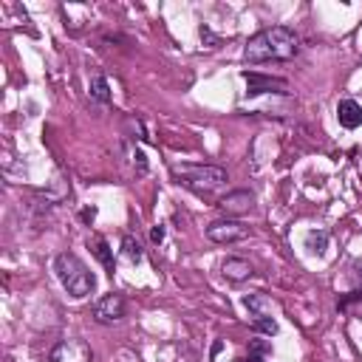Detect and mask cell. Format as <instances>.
<instances>
[{"mask_svg": "<svg viewBox=\"0 0 362 362\" xmlns=\"http://www.w3.org/2000/svg\"><path fill=\"white\" fill-rule=\"evenodd\" d=\"M300 51V37L288 25H269L252 34L243 45V59L246 62H280L291 59Z\"/></svg>", "mask_w": 362, "mask_h": 362, "instance_id": "1", "label": "cell"}, {"mask_svg": "<svg viewBox=\"0 0 362 362\" xmlns=\"http://www.w3.org/2000/svg\"><path fill=\"white\" fill-rule=\"evenodd\" d=\"M170 173L181 187L198 195H212L229 181V173L218 164H170Z\"/></svg>", "mask_w": 362, "mask_h": 362, "instance_id": "2", "label": "cell"}, {"mask_svg": "<svg viewBox=\"0 0 362 362\" xmlns=\"http://www.w3.org/2000/svg\"><path fill=\"white\" fill-rule=\"evenodd\" d=\"M54 274H57V280L62 283V288H65L74 300H82V297H88V294L96 288L93 272H90L74 252H59V255L54 257Z\"/></svg>", "mask_w": 362, "mask_h": 362, "instance_id": "3", "label": "cell"}, {"mask_svg": "<svg viewBox=\"0 0 362 362\" xmlns=\"http://www.w3.org/2000/svg\"><path fill=\"white\" fill-rule=\"evenodd\" d=\"M48 362H93V351L85 339L79 337H65L59 339L51 354H48Z\"/></svg>", "mask_w": 362, "mask_h": 362, "instance_id": "4", "label": "cell"}, {"mask_svg": "<svg viewBox=\"0 0 362 362\" xmlns=\"http://www.w3.org/2000/svg\"><path fill=\"white\" fill-rule=\"evenodd\" d=\"M124 308H127L124 297H122L119 291H110V294H105V297H99V300L93 303L90 314H93V320H96L99 325H113V322H119V320L124 317Z\"/></svg>", "mask_w": 362, "mask_h": 362, "instance_id": "5", "label": "cell"}, {"mask_svg": "<svg viewBox=\"0 0 362 362\" xmlns=\"http://www.w3.org/2000/svg\"><path fill=\"white\" fill-rule=\"evenodd\" d=\"M206 238L212 243H238L243 238H249V226L243 221L235 218H223V221H212L206 226Z\"/></svg>", "mask_w": 362, "mask_h": 362, "instance_id": "6", "label": "cell"}, {"mask_svg": "<svg viewBox=\"0 0 362 362\" xmlns=\"http://www.w3.org/2000/svg\"><path fill=\"white\" fill-rule=\"evenodd\" d=\"M243 82L249 85V96H260V93H288V82L280 79V76H266V74H257V71H243L240 74Z\"/></svg>", "mask_w": 362, "mask_h": 362, "instance_id": "7", "label": "cell"}, {"mask_svg": "<svg viewBox=\"0 0 362 362\" xmlns=\"http://www.w3.org/2000/svg\"><path fill=\"white\" fill-rule=\"evenodd\" d=\"M252 206H255V192H249V189H235V192H226V195L218 201V209H221L226 218L246 215V212H252Z\"/></svg>", "mask_w": 362, "mask_h": 362, "instance_id": "8", "label": "cell"}, {"mask_svg": "<svg viewBox=\"0 0 362 362\" xmlns=\"http://www.w3.org/2000/svg\"><path fill=\"white\" fill-rule=\"evenodd\" d=\"M221 274L226 280H232V283H243V280H249L255 274V266L249 260H243V257H226L221 263Z\"/></svg>", "mask_w": 362, "mask_h": 362, "instance_id": "9", "label": "cell"}, {"mask_svg": "<svg viewBox=\"0 0 362 362\" xmlns=\"http://www.w3.org/2000/svg\"><path fill=\"white\" fill-rule=\"evenodd\" d=\"M337 119H339V124H342L345 130H356V127L362 124V107H359V102H354V99H339V105H337Z\"/></svg>", "mask_w": 362, "mask_h": 362, "instance_id": "10", "label": "cell"}, {"mask_svg": "<svg viewBox=\"0 0 362 362\" xmlns=\"http://www.w3.org/2000/svg\"><path fill=\"white\" fill-rule=\"evenodd\" d=\"M90 96H93L96 102H102V105H110V102H113L110 82H107L105 74H93V79H90Z\"/></svg>", "mask_w": 362, "mask_h": 362, "instance_id": "11", "label": "cell"}, {"mask_svg": "<svg viewBox=\"0 0 362 362\" xmlns=\"http://www.w3.org/2000/svg\"><path fill=\"white\" fill-rule=\"evenodd\" d=\"M305 246H308L311 255H322L325 246H328V232H325V229H311V232L305 235Z\"/></svg>", "mask_w": 362, "mask_h": 362, "instance_id": "12", "label": "cell"}, {"mask_svg": "<svg viewBox=\"0 0 362 362\" xmlns=\"http://www.w3.org/2000/svg\"><path fill=\"white\" fill-rule=\"evenodd\" d=\"M93 255L102 260V266L113 274V269H116V263H113V252H110V246H107V240L105 238H93Z\"/></svg>", "mask_w": 362, "mask_h": 362, "instance_id": "13", "label": "cell"}, {"mask_svg": "<svg viewBox=\"0 0 362 362\" xmlns=\"http://www.w3.org/2000/svg\"><path fill=\"white\" fill-rule=\"evenodd\" d=\"M122 255H124V260L127 263H141V246H139V240L133 238V235H124L122 238Z\"/></svg>", "mask_w": 362, "mask_h": 362, "instance_id": "14", "label": "cell"}, {"mask_svg": "<svg viewBox=\"0 0 362 362\" xmlns=\"http://www.w3.org/2000/svg\"><path fill=\"white\" fill-rule=\"evenodd\" d=\"M252 325H255V331H260V334H269V337L277 334V322H274L269 314H257V317L252 320Z\"/></svg>", "mask_w": 362, "mask_h": 362, "instance_id": "15", "label": "cell"}, {"mask_svg": "<svg viewBox=\"0 0 362 362\" xmlns=\"http://www.w3.org/2000/svg\"><path fill=\"white\" fill-rule=\"evenodd\" d=\"M243 305H246L255 317H257V314H266V311H263V308H266V297H263V294H246V297H243Z\"/></svg>", "mask_w": 362, "mask_h": 362, "instance_id": "16", "label": "cell"}, {"mask_svg": "<svg viewBox=\"0 0 362 362\" xmlns=\"http://www.w3.org/2000/svg\"><path fill=\"white\" fill-rule=\"evenodd\" d=\"M130 158H133V167H136V173H139V175H144V173H147V158H144V153L136 147V150L130 153Z\"/></svg>", "mask_w": 362, "mask_h": 362, "instance_id": "17", "label": "cell"}, {"mask_svg": "<svg viewBox=\"0 0 362 362\" xmlns=\"http://www.w3.org/2000/svg\"><path fill=\"white\" fill-rule=\"evenodd\" d=\"M164 232H167V229H164L161 223L153 226V229H150V240H153V243H161V240H164Z\"/></svg>", "mask_w": 362, "mask_h": 362, "instance_id": "18", "label": "cell"}, {"mask_svg": "<svg viewBox=\"0 0 362 362\" xmlns=\"http://www.w3.org/2000/svg\"><path fill=\"white\" fill-rule=\"evenodd\" d=\"M79 218H82L85 223H93V218H96V206H85V209L79 212Z\"/></svg>", "mask_w": 362, "mask_h": 362, "instance_id": "19", "label": "cell"}, {"mask_svg": "<svg viewBox=\"0 0 362 362\" xmlns=\"http://www.w3.org/2000/svg\"><path fill=\"white\" fill-rule=\"evenodd\" d=\"M221 348H223V342H221V339H215V342H212V351H209V359H215V356L221 354Z\"/></svg>", "mask_w": 362, "mask_h": 362, "instance_id": "20", "label": "cell"}, {"mask_svg": "<svg viewBox=\"0 0 362 362\" xmlns=\"http://www.w3.org/2000/svg\"><path fill=\"white\" fill-rule=\"evenodd\" d=\"M252 351L255 354H263V351H269V345L266 342H252Z\"/></svg>", "mask_w": 362, "mask_h": 362, "instance_id": "21", "label": "cell"}]
</instances>
